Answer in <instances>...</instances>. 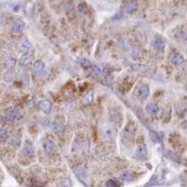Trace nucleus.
I'll return each instance as SVG.
<instances>
[{
	"mask_svg": "<svg viewBox=\"0 0 187 187\" xmlns=\"http://www.w3.org/2000/svg\"><path fill=\"white\" fill-rule=\"evenodd\" d=\"M33 69H34V73L36 75V76H40V75L43 74V72L45 70L44 63L41 60L36 61L34 63V66H33Z\"/></svg>",
	"mask_w": 187,
	"mask_h": 187,
	"instance_id": "39448f33",
	"label": "nucleus"
},
{
	"mask_svg": "<svg viewBox=\"0 0 187 187\" xmlns=\"http://www.w3.org/2000/svg\"><path fill=\"white\" fill-rule=\"evenodd\" d=\"M91 68H92V71L93 73L95 75L97 78H102L104 75H103V71L101 70V68H99L98 67L96 66H91Z\"/></svg>",
	"mask_w": 187,
	"mask_h": 187,
	"instance_id": "6ab92c4d",
	"label": "nucleus"
},
{
	"mask_svg": "<svg viewBox=\"0 0 187 187\" xmlns=\"http://www.w3.org/2000/svg\"><path fill=\"white\" fill-rule=\"evenodd\" d=\"M106 185H107V187H119V183L116 181H112V180L107 182Z\"/></svg>",
	"mask_w": 187,
	"mask_h": 187,
	"instance_id": "5701e85b",
	"label": "nucleus"
},
{
	"mask_svg": "<svg viewBox=\"0 0 187 187\" xmlns=\"http://www.w3.org/2000/svg\"><path fill=\"white\" fill-rule=\"evenodd\" d=\"M136 134V127L133 126L132 123H128L127 126L124 127L123 130V137L126 139H133Z\"/></svg>",
	"mask_w": 187,
	"mask_h": 187,
	"instance_id": "423d86ee",
	"label": "nucleus"
},
{
	"mask_svg": "<svg viewBox=\"0 0 187 187\" xmlns=\"http://www.w3.org/2000/svg\"><path fill=\"white\" fill-rule=\"evenodd\" d=\"M24 22L23 21H18L16 22L14 24H13V26H12V32H13L14 34H20L23 32V28H24Z\"/></svg>",
	"mask_w": 187,
	"mask_h": 187,
	"instance_id": "9b49d317",
	"label": "nucleus"
},
{
	"mask_svg": "<svg viewBox=\"0 0 187 187\" xmlns=\"http://www.w3.org/2000/svg\"><path fill=\"white\" fill-rule=\"evenodd\" d=\"M137 9H138V4H137L136 1H134V0H130V1H128L126 5V13H133L134 11L137 10Z\"/></svg>",
	"mask_w": 187,
	"mask_h": 187,
	"instance_id": "9d476101",
	"label": "nucleus"
},
{
	"mask_svg": "<svg viewBox=\"0 0 187 187\" xmlns=\"http://www.w3.org/2000/svg\"><path fill=\"white\" fill-rule=\"evenodd\" d=\"M153 45H154V48L155 50H157V51H163V50L165 49V46H166V42L162 36H156L154 40Z\"/></svg>",
	"mask_w": 187,
	"mask_h": 187,
	"instance_id": "7ed1b4c3",
	"label": "nucleus"
},
{
	"mask_svg": "<svg viewBox=\"0 0 187 187\" xmlns=\"http://www.w3.org/2000/svg\"><path fill=\"white\" fill-rule=\"evenodd\" d=\"M148 152H147V148L145 146H139L138 149L136 151V155L140 159H144L147 157Z\"/></svg>",
	"mask_w": 187,
	"mask_h": 187,
	"instance_id": "4468645a",
	"label": "nucleus"
},
{
	"mask_svg": "<svg viewBox=\"0 0 187 187\" xmlns=\"http://www.w3.org/2000/svg\"><path fill=\"white\" fill-rule=\"evenodd\" d=\"M23 152H24V154H26V155H28V156L34 155L35 149H34L33 144L30 141L26 140V143H24V145H23Z\"/></svg>",
	"mask_w": 187,
	"mask_h": 187,
	"instance_id": "6e6552de",
	"label": "nucleus"
},
{
	"mask_svg": "<svg viewBox=\"0 0 187 187\" xmlns=\"http://www.w3.org/2000/svg\"><path fill=\"white\" fill-rule=\"evenodd\" d=\"M39 106L40 107V109L46 112V113H49L50 111L52 109V104L49 100H46V99H43V100H40L39 102Z\"/></svg>",
	"mask_w": 187,
	"mask_h": 187,
	"instance_id": "1a4fd4ad",
	"label": "nucleus"
},
{
	"mask_svg": "<svg viewBox=\"0 0 187 187\" xmlns=\"http://www.w3.org/2000/svg\"><path fill=\"white\" fill-rule=\"evenodd\" d=\"M146 111L149 114H156L159 111V107L157 104L154 103H149L146 107Z\"/></svg>",
	"mask_w": 187,
	"mask_h": 187,
	"instance_id": "dca6fc26",
	"label": "nucleus"
},
{
	"mask_svg": "<svg viewBox=\"0 0 187 187\" xmlns=\"http://www.w3.org/2000/svg\"><path fill=\"white\" fill-rule=\"evenodd\" d=\"M105 133H106V136H108V137H111V136H112V133H111V129H110V128H107V129L105 130Z\"/></svg>",
	"mask_w": 187,
	"mask_h": 187,
	"instance_id": "a878e982",
	"label": "nucleus"
},
{
	"mask_svg": "<svg viewBox=\"0 0 187 187\" xmlns=\"http://www.w3.org/2000/svg\"><path fill=\"white\" fill-rule=\"evenodd\" d=\"M150 138H151V140H153V141H154V142H159L160 141V139H159V136H158V134L157 133H155V132H151L150 133Z\"/></svg>",
	"mask_w": 187,
	"mask_h": 187,
	"instance_id": "4be33fe9",
	"label": "nucleus"
},
{
	"mask_svg": "<svg viewBox=\"0 0 187 187\" xmlns=\"http://www.w3.org/2000/svg\"><path fill=\"white\" fill-rule=\"evenodd\" d=\"M120 178L123 181L130 182V181H132L134 179V174L131 171H129V170H123L120 174Z\"/></svg>",
	"mask_w": 187,
	"mask_h": 187,
	"instance_id": "ddd939ff",
	"label": "nucleus"
},
{
	"mask_svg": "<svg viewBox=\"0 0 187 187\" xmlns=\"http://www.w3.org/2000/svg\"><path fill=\"white\" fill-rule=\"evenodd\" d=\"M7 68H14L15 64H16V61L13 59V58H9L7 60Z\"/></svg>",
	"mask_w": 187,
	"mask_h": 187,
	"instance_id": "412c9836",
	"label": "nucleus"
},
{
	"mask_svg": "<svg viewBox=\"0 0 187 187\" xmlns=\"http://www.w3.org/2000/svg\"><path fill=\"white\" fill-rule=\"evenodd\" d=\"M81 64L83 68H87V67H91V64L89 63V61H87L86 59H82L81 62Z\"/></svg>",
	"mask_w": 187,
	"mask_h": 187,
	"instance_id": "393cba45",
	"label": "nucleus"
},
{
	"mask_svg": "<svg viewBox=\"0 0 187 187\" xmlns=\"http://www.w3.org/2000/svg\"><path fill=\"white\" fill-rule=\"evenodd\" d=\"M20 111L16 109H11L8 111V118L10 121H16L20 118Z\"/></svg>",
	"mask_w": 187,
	"mask_h": 187,
	"instance_id": "f8f14e48",
	"label": "nucleus"
},
{
	"mask_svg": "<svg viewBox=\"0 0 187 187\" xmlns=\"http://www.w3.org/2000/svg\"><path fill=\"white\" fill-rule=\"evenodd\" d=\"M93 99H94V92H90L87 94L83 99H82V104L84 105H89L93 102Z\"/></svg>",
	"mask_w": 187,
	"mask_h": 187,
	"instance_id": "a211bd4d",
	"label": "nucleus"
},
{
	"mask_svg": "<svg viewBox=\"0 0 187 187\" xmlns=\"http://www.w3.org/2000/svg\"><path fill=\"white\" fill-rule=\"evenodd\" d=\"M9 143L14 146V147H18L21 144V140L18 138V137H11L9 139Z\"/></svg>",
	"mask_w": 187,
	"mask_h": 187,
	"instance_id": "aec40b11",
	"label": "nucleus"
},
{
	"mask_svg": "<svg viewBox=\"0 0 187 187\" xmlns=\"http://www.w3.org/2000/svg\"><path fill=\"white\" fill-rule=\"evenodd\" d=\"M33 58H34V55L31 52H28V53H26V54H23L20 59V62H21V64L23 65V66H26L28 64H30L31 62L33 61Z\"/></svg>",
	"mask_w": 187,
	"mask_h": 187,
	"instance_id": "0eeeda50",
	"label": "nucleus"
},
{
	"mask_svg": "<svg viewBox=\"0 0 187 187\" xmlns=\"http://www.w3.org/2000/svg\"><path fill=\"white\" fill-rule=\"evenodd\" d=\"M51 128L54 132H57V133L61 132V131H63V129H64V123H62L61 121H54L51 124Z\"/></svg>",
	"mask_w": 187,
	"mask_h": 187,
	"instance_id": "2eb2a0df",
	"label": "nucleus"
},
{
	"mask_svg": "<svg viewBox=\"0 0 187 187\" xmlns=\"http://www.w3.org/2000/svg\"><path fill=\"white\" fill-rule=\"evenodd\" d=\"M183 63V57L181 54H175L171 58V64L174 66H181Z\"/></svg>",
	"mask_w": 187,
	"mask_h": 187,
	"instance_id": "f3484780",
	"label": "nucleus"
},
{
	"mask_svg": "<svg viewBox=\"0 0 187 187\" xmlns=\"http://www.w3.org/2000/svg\"><path fill=\"white\" fill-rule=\"evenodd\" d=\"M42 147H43L44 152L47 154H53L55 152V145H54V141H52L51 140H46L42 143Z\"/></svg>",
	"mask_w": 187,
	"mask_h": 187,
	"instance_id": "f03ea898",
	"label": "nucleus"
},
{
	"mask_svg": "<svg viewBox=\"0 0 187 187\" xmlns=\"http://www.w3.org/2000/svg\"><path fill=\"white\" fill-rule=\"evenodd\" d=\"M7 140H8V133L4 131V132H2L1 134H0V143L5 142Z\"/></svg>",
	"mask_w": 187,
	"mask_h": 187,
	"instance_id": "b1692460",
	"label": "nucleus"
},
{
	"mask_svg": "<svg viewBox=\"0 0 187 187\" xmlns=\"http://www.w3.org/2000/svg\"><path fill=\"white\" fill-rule=\"evenodd\" d=\"M136 92H137V95H138V97L140 99H141V100H143V99H146L149 96L150 88L147 84H141L137 88Z\"/></svg>",
	"mask_w": 187,
	"mask_h": 187,
	"instance_id": "f257e3e1",
	"label": "nucleus"
},
{
	"mask_svg": "<svg viewBox=\"0 0 187 187\" xmlns=\"http://www.w3.org/2000/svg\"><path fill=\"white\" fill-rule=\"evenodd\" d=\"M19 50L21 52H23V54H26V53H28L31 51V49H32V44L31 42L26 40V39H23L20 42H19Z\"/></svg>",
	"mask_w": 187,
	"mask_h": 187,
	"instance_id": "20e7f679",
	"label": "nucleus"
},
{
	"mask_svg": "<svg viewBox=\"0 0 187 187\" xmlns=\"http://www.w3.org/2000/svg\"><path fill=\"white\" fill-rule=\"evenodd\" d=\"M182 126H183V128H184V129H186V130H187V121H185V122L183 123Z\"/></svg>",
	"mask_w": 187,
	"mask_h": 187,
	"instance_id": "bb28decb",
	"label": "nucleus"
}]
</instances>
